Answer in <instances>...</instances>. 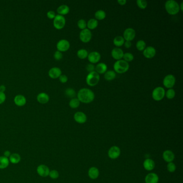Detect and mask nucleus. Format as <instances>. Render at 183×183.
Wrapping results in <instances>:
<instances>
[{
	"label": "nucleus",
	"instance_id": "obj_41",
	"mask_svg": "<svg viewBox=\"0 0 183 183\" xmlns=\"http://www.w3.org/2000/svg\"><path fill=\"white\" fill-rule=\"evenodd\" d=\"M176 166L175 163L173 162H170L168 163L167 165V170L170 172H173L176 170Z\"/></svg>",
	"mask_w": 183,
	"mask_h": 183
},
{
	"label": "nucleus",
	"instance_id": "obj_34",
	"mask_svg": "<svg viewBox=\"0 0 183 183\" xmlns=\"http://www.w3.org/2000/svg\"><path fill=\"white\" fill-rule=\"evenodd\" d=\"M65 93L66 96H67L68 97L71 98H74L76 95V93L75 90L73 88H67V89H66Z\"/></svg>",
	"mask_w": 183,
	"mask_h": 183
},
{
	"label": "nucleus",
	"instance_id": "obj_4",
	"mask_svg": "<svg viewBox=\"0 0 183 183\" xmlns=\"http://www.w3.org/2000/svg\"><path fill=\"white\" fill-rule=\"evenodd\" d=\"M100 80V76L96 71H94L88 74L86 77V82L88 86L94 87L97 84Z\"/></svg>",
	"mask_w": 183,
	"mask_h": 183
},
{
	"label": "nucleus",
	"instance_id": "obj_21",
	"mask_svg": "<svg viewBox=\"0 0 183 183\" xmlns=\"http://www.w3.org/2000/svg\"><path fill=\"white\" fill-rule=\"evenodd\" d=\"M37 101L42 104H45L49 102V97L46 93H39L37 97Z\"/></svg>",
	"mask_w": 183,
	"mask_h": 183
},
{
	"label": "nucleus",
	"instance_id": "obj_37",
	"mask_svg": "<svg viewBox=\"0 0 183 183\" xmlns=\"http://www.w3.org/2000/svg\"><path fill=\"white\" fill-rule=\"evenodd\" d=\"M134 55L131 53H124V56H123V59L124 60L127 62H131L134 60Z\"/></svg>",
	"mask_w": 183,
	"mask_h": 183
},
{
	"label": "nucleus",
	"instance_id": "obj_18",
	"mask_svg": "<svg viewBox=\"0 0 183 183\" xmlns=\"http://www.w3.org/2000/svg\"><path fill=\"white\" fill-rule=\"evenodd\" d=\"M175 154L172 151L170 150H166L164 151L163 153V158L164 160L166 162L170 163L172 162L174 159H175Z\"/></svg>",
	"mask_w": 183,
	"mask_h": 183
},
{
	"label": "nucleus",
	"instance_id": "obj_48",
	"mask_svg": "<svg viewBox=\"0 0 183 183\" xmlns=\"http://www.w3.org/2000/svg\"><path fill=\"white\" fill-rule=\"evenodd\" d=\"M117 2L120 5H124L127 3V1L126 0H118Z\"/></svg>",
	"mask_w": 183,
	"mask_h": 183
},
{
	"label": "nucleus",
	"instance_id": "obj_13",
	"mask_svg": "<svg viewBox=\"0 0 183 183\" xmlns=\"http://www.w3.org/2000/svg\"><path fill=\"white\" fill-rule=\"evenodd\" d=\"M156 53V49L153 46L147 47L143 51V55L147 59H151L154 58Z\"/></svg>",
	"mask_w": 183,
	"mask_h": 183
},
{
	"label": "nucleus",
	"instance_id": "obj_15",
	"mask_svg": "<svg viewBox=\"0 0 183 183\" xmlns=\"http://www.w3.org/2000/svg\"><path fill=\"white\" fill-rule=\"evenodd\" d=\"M74 119L76 122L82 124L87 121V117L84 113L82 112H77L74 115Z\"/></svg>",
	"mask_w": 183,
	"mask_h": 183
},
{
	"label": "nucleus",
	"instance_id": "obj_39",
	"mask_svg": "<svg viewBox=\"0 0 183 183\" xmlns=\"http://www.w3.org/2000/svg\"><path fill=\"white\" fill-rule=\"evenodd\" d=\"M77 26H78V28L82 30L85 29L87 27V22H86L85 20L81 19V20H79L77 22Z\"/></svg>",
	"mask_w": 183,
	"mask_h": 183
},
{
	"label": "nucleus",
	"instance_id": "obj_10",
	"mask_svg": "<svg viewBox=\"0 0 183 183\" xmlns=\"http://www.w3.org/2000/svg\"><path fill=\"white\" fill-rule=\"evenodd\" d=\"M71 46L69 42L66 39H62L56 44V48L58 51L62 52L67 51Z\"/></svg>",
	"mask_w": 183,
	"mask_h": 183
},
{
	"label": "nucleus",
	"instance_id": "obj_14",
	"mask_svg": "<svg viewBox=\"0 0 183 183\" xmlns=\"http://www.w3.org/2000/svg\"><path fill=\"white\" fill-rule=\"evenodd\" d=\"M124 53L122 51V49H120L119 47H115L111 51V55L112 56L113 58L116 60L117 61L121 60L123 58Z\"/></svg>",
	"mask_w": 183,
	"mask_h": 183
},
{
	"label": "nucleus",
	"instance_id": "obj_42",
	"mask_svg": "<svg viewBox=\"0 0 183 183\" xmlns=\"http://www.w3.org/2000/svg\"><path fill=\"white\" fill-rule=\"evenodd\" d=\"M54 59H55L57 61H59V60H61L63 58V55H62V52L59 51H56L54 53Z\"/></svg>",
	"mask_w": 183,
	"mask_h": 183
},
{
	"label": "nucleus",
	"instance_id": "obj_51",
	"mask_svg": "<svg viewBox=\"0 0 183 183\" xmlns=\"http://www.w3.org/2000/svg\"><path fill=\"white\" fill-rule=\"evenodd\" d=\"M183 2H181V4L179 5V8H180V10H181V11H183Z\"/></svg>",
	"mask_w": 183,
	"mask_h": 183
},
{
	"label": "nucleus",
	"instance_id": "obj_1",
	"mask_svg": "<svg viewBox=\"0 0 183 183\" xmlns=\"http://www.w3.org/2000/svg\"><path fill=\"white\" fill-rule=\"evenodd\" d=\"M77 99L80 102L85 104H89L94 100L95 96L93 91L88 88H82L78 91L77 93Z\"/></svg>",
	"mask_w": 183,
	"mask_h": 183
},
{
	"label": "nucleus",
	"instance_id": "obj_38",
	"mask_svg": "<svg viewBox=\"0 0 183 183\" xmlns=\"http://www.w3.org/2000/svg\"><path fill=\"white\" fill-rule=\"evenodd\" d=\"M137 3L138 7L141 9H145L148 5V3L146 0H137Z\"/></svg>",
	"mask_w": 183,
	"mask_h": 183
},
{
	"label": "nucleus",
	"instance_id": "obj_47",
	"mask_svg": "<svg viewBox=\"0 0 183 183\" xmlns=\"http://www.w3.org/2000/svg\"><path fill=\"white\" fill-rule=\"evenodd\" d=\"M125 47L127 49H129L132 46V43L129 41H125L124 43Z\"/></svg>",
	"mask_w": 183,
	"mask_h": 183
},
{
	"label": "nucleus",
	"instance_id": "obj_46",
	"mask_svg": "<svg viewBox=\"0 0 183 183\" xmlns=\"http://www.w3.org/2000/svg\"><path fill=\"white\" fill-rule=\"evenodd\" d=\"M6 99V96L4 93L0 92V104H2V103L5 102Z\"/></svg>",
	"mask_w": 183,
	"mask_h": 183
},
{
	"label": "nucleus",
	"instance_id": "obj_5",
	"mask_svg": "<svg viewBox=\"0 0 183 183\" xmlns=\"http://www.w3.org/2000/svg\"><path fill=\"white\" fill-rule=\"evenodd\" d=\"M166 95V91L161 87L155 88L152 92V97L156 101H160L163 99Z\"/></svg>",
	"mask_w": 183,
	"mask_h": 183
},
{
	"label": "nucleus",
	"instance_id": "obj_26",
	"mask_svg": "<svg viewBox=\"0 0 183 183\" xmlns=\"http://www.w3.org/2000/svg\"><path fill=\"white\" fill-rule=\"evenodd\" d=\"M98 25V22L97 20L95 18H91L90 20H89L88 22L87 23V27H88V29L93 30L95 29L96 27H97Z\"/></svg>",
	"mask_w": 183,
	"mask_h": 183
},
{
	"label": "nucleus",
	"instance_id": "obj_43",
	"mask_svg": "<svg viewBox=\"0 0 183 183\" xmlns=\"http://www.w3.org/2000/svg\"><path fill=\"white\" fill-rule=\"evenodd\" d=\"M86 69L89 73L93 72V71H95V66H94L93 64H88L86 66Z\"/></svg>",
	"mask_w": 183,
	"mask_h": 183
},
{
	"label": "nucleus",
	"instance_id": "obj_6",
	"mask_svg": "<svg viewBox=\"0 0 183 183\" xmlns=\"http://www.w3.org/2000/svg\"><path fill=\"white\" fill-rule=\"evenodd\" d=\"M66 25V19L64 16L56 15L53 21L54 27L58 30L63 29Z\"/></svg>",
	"mask_w": 183,
	"mask_h": 183
},
{
	"label": "nucleus",
	"instance_id": "obj_8",
	"mask_svg": "<svg viewBox=\"0 0 183 183\" xmlns=\"http://www.w3.org/2000/svg\"><path fill=\"white\" fill-rule=\"evenodd\" d=\"M92 38V33L88 29L81 30L80 33V39L84 43H88Z\"/></svg>",
	"mask_w": 183,
	"mask_h": 183
},
{
	"label": "nucleus",
	"instance_id": "obj_9",
	"mask_svg": "<svg viewBox=\"0 0 183 183\" xmlns=\"http://www.w3.org/2000/svg\"><path fill=\"white\" fill-rule=\"evenodd\" d=\"M136 36V32L132 28H127L125 30L123 34V38L126 41L131 42L135 39Z\"/></svg>",
	"mask_w": 183,
	"mask_h": 183
},
{
	"label": "nucleus",
	"instance_id": "obj_35",
	"mask_svg": "<svg viewBox=\"0 0 183 183\" xmlns=\"http://www.w3.org/2000/svg\"><path fill=\"white\" fill-rule=\"evenodd\" d=\"M136 47L137 49L139 51H143L146 47V44L143 40H140L137 41L136 44Z\"/></svg>",
	"mask_w": 183,
	"mask_h": 183
},
{
	"label": "nucleus",
	"instance_id": "obj_36",
	"mask_svg": "<svg viewBox=\"0 0 183 183\" xmlns=\"http://www.w3.org/2000/svg\"><path fill=\"white\" fill-rule=\"evenodd\" d=\"M165 95H166V98L169 99H172L176 95L175 91L173 89H169L168 90L166 91Z\"/></svg>",
	"mask_w": 183,
	"mask_h": 183
},
{
	"label": "nucleus",
	"instance_id": "obj_12",
	"mask_svg": "<svg viewBox=\"0 0 183 183\" xmlns=\"http://www.w3.org/2000/svg\"><path fill=\"white\" fill-rule=\"evenodd\" d=\"M88 59L91 64H97L101 59L100 54L98 52L93 51L88 54Z\"/></svg>",
	"mask_w": 183,
	"mask_h": 183
},
{
	"label": "nucleus",
	"instance_id": "obj_23",
	"mask_svg": "<svg viewBox=\"0 0 183 183\" xmlns=\"http://www.w3.org/2000/svg\"><path fill=\"white\" fill-rule=\"evenodd\" d=\"M108 69V66L106 64L103 62H101L97 64L95 67V71L99 74H105Z\"/></svg>",
	"mask_w": 183,
	"mask_h": 183
},
{
	"label": "nucleus",
	"instance_id": "obj_28",
	"mask_svg": "<svg viewBox=\"0 0 183 183\" xmlns=\"http://www.w3.org/2000/svg\"><path fill=\"white\" fill-rule=\"evenodd\" d=\"M125 39L122 36H119L115 37V39H113V44L115 46L117 47L122 46V45L124 44Z\"/></svg>",
	"mask_w": 183,
	"mask_h": 183
},
{
	"label": "nucleus",
	"instance_id": "obj_11",
	"mask_svg": "<svg viewBox=\"0 0 183 183\" xmlns=\"http://www.w3.org/2000/svg\"><path fill=\"white\" fill-rule=\"evenodd\" d=\"M121 153L120 149L118 147L114 146L110 148L108 151V156L110 159H116L119 157Z\"/></svg>",
	"mask_w": 183,
	"mask_h": 183
},
{
	"label": "nucleus",
	"instance_id": "obj_7",
	"mask_svg": "<svg viewBox=\"0 0 183 183\" xmlns=\"http://www.w3.org/2000/svg\"><path fill=\"white\" fill-rule=\"evenodd\" d=\"M176 83V78L172 74H169L164 77L163 84L166 88L172 89Z\"/></svg>",
	"mask_w": 183,
	"mask_h": 183
},
{
	"label": "nucleus",
	"instance_id": "obj_31",
	"mask_svg": "<svg viewBox=\"0 0 183 183\" xmlns=\"http://www.w3.org/2000/svg\"><path fill=\"white\" fill-rule=\"evenodd\" d=\"M95 17L96 20H104L106 17V13L104 10H99L97 11L95 14Z\"/></svg>",
	"mask_w": 183,
	"mask_h": 183
},
{
	"label": "nucleus",
	"instance_id": "obj_25",
	"mask_svg": "<svg viewBox=\"0 0 183 183\" xmlns=\"http://www.w3.org/2000/svg\"><path fill=\"white\" fill-rule=\"evenodd\" d=\"M69 11H70L68 5H60L57 9V12L58 13V15H61V16L68 14Z\"/></svg>",
	"mask_w": 183,
	"mask_h": 183
},
{
	"label": "nucleus",
	"instance_id": "obj_3",
	"mask_svg": "<svg viewBox=\"0 0 183 183\" xmlns=\"http://www.w3.org/2000/svg\"><path fill=\"white\" fill-rule=\"evenodd\" d=\"M129 68V64L127 62L120 60L116 61L113 65V68L115 73L119 74L125 73L128 71Z\"/></svg>",
	"mask_w": 183,
	"mask_h": 183
},
{
	"label": "nucleus",
	"instance_id": "obj_22",
	"mask_svg": "<svg viewBox=\"0 0 183 183\" xmlns=\"http://www.w3.org/2000/svg\"><path fill=\"white\" fill-rule=\"evenodd\" d=\"M144 168L147 171H151L154 169L155 164L154 161L150 159H147L144 161L143 164Z\"/></svg>",
	"mask_w": 183,
	"mask_h": 183
},
{
	"label": "nucleus",
	"instance_id": "obj_49",
	"mask_svg": "<svg viewBox=\"0 0 183 183\" xmlns=\"http://www.w3.org/2000/svg\"><path fill=\"white\" fill-rule=\"evenodd\" d=\"M11 155V154L10 151H9V150H6V151L4 152V156H5V157L9 158V157H10Z\"/></svg>",
	"mask_w": 183,
	"mask_h": 183
},
{
	"label": "nucleus",
	"instance_id": "obj_45",
	"mask_svg": "<svg viewBox=\"0 0 183 183\" xmlns=\"http://www.w3.org/2000/svg\"><path fill=\"white\" fill-rule=\"evenodd\" d=\"M59 80L62 83H65L68 81V77L65 75H61L59 77Z\"/></svg>",
	"mask_w": 183,
	"mask_h": 183
},
{
	"label": "nucleus",
	"instance_id": "obj_24",
	"mask_svg": "<svg viewBox=\"0 0 183 183\" xmlns=\"http://www.w3.org/2000/svg\"><path fill=\"white\" fill-rule=\"evenodd\" d=\"M99 175V170L96 167H91L88 171V175L91 179H96Z\"/></svg>",
	"mask_w": 183,
	"mask_h": 183
},
{
	"label": "nucleus",
	"instance_id": "obj_20",
	"mask_svg": "<svg viewBox=\"0 0 183 183\" xmlns=\"http://www.w3.org/2000/svg\"><path fill=\"white\" fill-rule=\"evenodd\" d=\"M14 102L15 104L18 106H23L26 104L27 99L24 96L22 95H18L15 96L14 98Z\"/></svg>",
	"mask_w": 183,
	"mask_h": 183
},
{
	"label": "nucleus",
	"instance_id": "obj_27",
	"mask_svg": "<svg viewBox=\"0 0 183 183\" xmlns=\"http://www.w3.org/2000/svg\"><path fill=\"white\" fill-rule=\"evenodd\" d=\"M9 164V159L5 156H0V169L7 168Z\"/></svg>",
	"mask_w": 183,
	"mask_h": 183
},
{
	"label": "nucleus",
	"instance_id": "obj_17",
	"mask_svg": "<svg viewBox=\"0 0 183 183\" xmlns=\"http://www.w3.org/2000/svg\"><path fill=\"white\" fill-rule=\"evenodd\" d=\"M61 75L62 71L58 67H53L50 69L49 71V76L53 79L59 78Z\"/></svg>",
	"mask_w": 183,
	"mask_h": 183
},
{
	"label": "nucleus",
	"instance_id": "obj_19",
	"mask_svg": "<svg viewBox=\"0 0 183 183\" xmlns=\"http://www.w3.org/2000/svg\"><path fill=\"white\" fill-rule=\"evenodd\" d=\"M159 181V176L155 173H149L145 177L146 183H158Z\"/></svg>",
	"mask_w": 183,
	"mask_h": 183
},
{
	"label": "nucleus",
	"instance_id": "obj_44",
	"mask_svg": "<svg viewBox=\"0 0 183 183\" xmlns=\"http://www.w3.org/2000/svg\"><path fill=\"white\" fill-rule=\"evenodd\" d=\"M47 16L51 20H54V18L56 16V14L53 11H49L47 13Z\"/></svg>",
	"mask_w": 183,
	"mask_h": 183
},
{
	"label": "nucleus",
	"instance_id": "obj_29",
	"mask_svg": "<svg viewBox=\"0 0 183 183\" xmlns=\"http://www.w3.org/2000/svg\"><path fill=\"white\" fill-rule=\"evenodd\" d=\"M116 77V73L115 71H106L104 74V78L107 81H110L113 80Z\"/></svg>",
	"mask_w": 183,
	"mask_h": 183
},
{
	"label": "nucleus",
	"instance_id": "obj_30",
	"mask_svg": "<svg viewBox=\"0 0 183 183\" xmlns=\"http://www.w3.org/2000/svg\"><path fill=\"white\" fill-rule=\"evenodd\" d=\"M21 160V157L19 154L14 153L10 155L9 162L12 164L18 163Z\"/></svg>",
	"mask_w": 183,
	"mask_h": 183
},
{
	"label": "nucleus",
	"instance_id": "obj_16",
	"mask_svg": "<svg viewBox=\"0 0 183 183\" xmlns=\"http://www.w3.org/2000/svg\"><path fill=\"white\" fill-rule=\"evenodd\" d=\"M37 173L39 176L43 177H46L49 176V169L48 166L42 164L38 166L37 169Z\"/></svg>",
	"mask_w": 183,
	"mask_h": 183
},
{
	"label": "nucleus",
	"instance_id": "obj_33",
	"mask_svg": "<svg viewBox=\"0 0 183 183\" xmlns=\"http://www.w3.org/2000/svg\"><path fill=\"white\" fill-rule=\"evenodd\" d=\"M69 105V106L72 109H76V108H78L80 105V102L77 98H74L70 100Z\"/></svg>",
	"mask_w": 183,
	"mask_h": 183
},
{
	"label": "nucleus",
	"instance_id": "obj_32",
	"mask_svg": "<svg viewBox=\"0 0 183 183\" xmlns=\"http://www.w3.org/2000/svg\"><path fill=\"white\" fill-rule=\"evenodd\" d=\"M88 52L85 49H80L77 52V55L78 58L81 59H86L88 58Z\"/></svg>",
	"mask_w": 183,
	"mask_h": 183
},
{
	"label": "nucleus",
	"instance_id": "obj_40",
	"mask_svg": "<svg viewBox=\"0 0 183 183\" xmlns=\"http://www.w3.org/2000/svg\"><path fill=\"white\" fill-rule=\"evenodd\" d=\"M49 177L52 178V179H57L59 177V173L58 172V171H56L55 170H53L52 171H49Z\"/></svg>",
	"mask_w": 183,
	"mask_h": 183
},
{
	"label": "nucleus",
	"instance_id": "obj_50",
	"mask_svg": "<svg viewBox=\"0 0 183 183\" xmlns=\"http://www.w3.org/2000/svg\"><path fill=\"white\" fill-rule=\"evenodd\" d=\"M5 89H6V88H5V86H3V85L0 86V92L4 93L5 91Z\"/></svg>",
	"mask_w": 183,
	"mask_h": 183
},
{
	"label": "nucleus",
	"instance_id": "obj_2",
	"mask_svg": "<svg viewBox=\"0 0 183 183\" xmlns=\"http://www.w3.org/2000/svg\"><path fill=\"white\" fill-rule=\"evenodd\" d=\"M165 8L169 15H176L180 11L179 5L175 0L167 1L165 3Z\"/></svg>",
	"mask_w": 183,
	"mask_h": 183
}]
</instances>
